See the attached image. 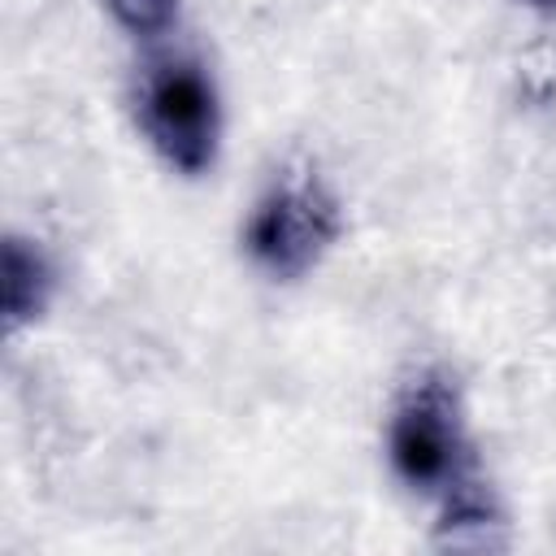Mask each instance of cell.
<instances>
[{"mask_svg":"<svg viewBox=\"0 0 556 556\" xmlns=\"http://www.w3.org/2000/svg\"><path fill=\"white\" fill-rule=\"evenodd\" d=\"M387 456L395 478L408 491L430 495L439 508L486 491L469 447L460 387L443 365H426L404 382L387 426Z\"/></svg>","mask_w":556,"mask_h":556,"instance_id":"obj_1","label":"cell"},{"mask_svg":"<svg viewBox=\"0 0 556 556\" xmlns=\"http://www.w3.org/2000/svg\"><path fill=\"white\" fill-rule=\"evenodd\" d=\"M339 230H343L339 200L317 178V169H287L256 200L243 230V248L256 269H265L278 282H295L313 265H321Z\"/></svg>","mask_w":556,"mask_h":556,"instance_id":"obj_2","label":"cell"},{"mask_svg":"<svg viewBox=\"0 0 556 556\" xmlns=\"http://www.w3.org/2000/svg\"><path fill=\"white\" fill-rule=\"evenodd\" d=\"M135 113L148 143L178 174H204L217 156L222 109L208 70L191 56L152 61L135 87Z\"/></svg>","mask_w":556,"mask_h":556,"instance_id":"obj_3","label":"cell"},{"mask_svg":"<svg viewBox=\"0 0 556 556\" xmlns=\"http://www.w3.org/2000/svg\"><path fill=\"white\" fill-rule=\"evenodd\" d=\"M52 265L39 243L9 235L0 248V291H4V330H22L35 321L52 300Z\"/></svg>","mask_w":556,"mask_h":556,"instance_id":"obj_4","label":"cell"},{"mask_svg":"<svg viewBox=\"0 0 556 556\" xmlns=\"http://www.w3.org/2000/svg\"><path fill=\"white\" fill-rule=\"evenodd\" d=\"M100 4L135 35H152L174 17V0H100Z\"/></svg>","mask_w":556,"mask_h":556,"instance_id":"obj_5","label":"cell"},{"mask_svg":"<svg viewBox=\"0 0 556 556\" xmlns=\"http://www.w3.org/2000/svg\"><path fill=\"white\" fill-rule=\"evenodd\" d=\"M530 9H556V0H526Z\"/></svg>","mask_w":556,"mask_h":556,"instance_id":"obj_6","label":"cell"}]
</instances>
